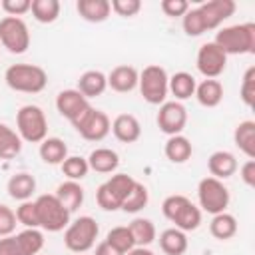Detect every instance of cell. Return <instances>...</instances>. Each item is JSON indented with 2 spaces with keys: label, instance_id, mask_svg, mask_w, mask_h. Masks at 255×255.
Returning <instances> with one entry per match:
<instances>
[{
  "label": "cell",
  "instance_id": "cell-1",
  "mask_svg": "<svg viewBox=\"0 0 255 255\" xmlns=\"http://www.w3.org/2000/svg\"><path fill=\"white\" fill-rule=\"evenodd\" d=\"M161 213L183 233L195 231L201 225V209L181 193L167 195L161 203Z\"/></svg>",
  "mask_w": 255,
  "mask_h": 255
},
{
  "label": "cell",
  "instance_id": "cell-37",
  "mask_svg": "<svg viewBox=\"0 0 255 255\" xmlns=\"http://www.w3.org/2000/svg\"><path fill=\"white\" fill-rule=\"evenodd\" d=\"M60 167H62V173H64L68 179H72V181L84 179V177L88 175V171H90L88 159L82 157V155H68V157L60 163Z\"/></svg>",
  "mask_w": 255,
  "mask_h": 255
},
{
  "label": "cell",
  "instance_id": "cell-4",
  "mask_svg": "<svg viewBox=\"0 0 255 255\" xmlns=\"http://www.w3.org/2000/svg\"><path fill=\"white\" fill-rule=\"evenodd\" d=\"M16 131L22 141L42 143L48 137V120L40 106L26 104L16 112Z\"/></svg>",
  "mask_w": 255,
  "mask_h": 255
},
{
  "label": "cell",
  "instance_id": "cell-39",
  "mask_svg": "<svg viewBox=\"0 0 255 255\" xmlns=\"http://www.w3.org/2000/svg\"><path fill=\"white\" fill-rule=\"evenodd\" d=\"M16 219L18 223H22L24 227H34V229H40V223H38V211H36V203L32 199L28 201H22L18 207H16Z\"/></svg>",
  "mask_w": 255,
  "mask_h": 255
},
{
  "label": "cell",
  "instance_id": "cell-29",
  "mask_svg": "<svg viewBox=\"0 0 255 255\" xmlns=\"http://www.w3.org/2000/svg\"><path fill=\"white\" fill-rule=\"evenodd\" d=\"M195 78L189 72H175L173 76H169V92L175 96V102H183L189 100L195 94Z\"/></svg>",
  "mask_w": 255,
  "mask_h": 255
},
{
  "label": "cell",
  "instance_id": "cell-11",
  "mask_svg": "<svg viewBox=\"0 0 255 255\" xmlns=\"http://www.w3.org/2000/svg\"><path fill=\"white\" fill-rule=\"evenodd\" d=\"M72 126L88 141H102L112 129V122H110L108 114L102 110H96L92 106L84 114H80L78 120L72 122Z\"/></svg>",
  "mask_w": 255,
  "mask_h": 255
},
{
  "label": "cell",
  "instance_id": "cell-43",
  "mask_svg": "<svg viewBox=\"0 0 255 255\" xmlns=\"http://www.w3.org/2000/svg\"><path fill=\"white\" fill-rule=\"evenodd\" d=\"M0 8L6 12V16H24L26 12H30L32 8V0H2Z\"/></svg>",
  "mask_w": 255,
  "mask_h": 255
},
{
  "label": "cell",
  "instance_id": "cell-2",
  "mask_svg": "<svg viewBox=\"0 0 255 255\" xmlns=\"http://www.w3.org/2000/svg\"><path fill=\"white\" fill-rule=\"evenodd\" d=\"M227 56H241V54H255V24L243 22L225 26L215 34L213 40Z\"/></svg>",
  "mask_w": 255,
  "mask_h": 255
},
{
  "label": "cell",
  "instance_id": "cell-15",
  "mask_svg": "<svg viewBox=\"0 0 255 255\" xmlns=\"http://www.w3.org/2000/svg\"><path fill=\"white\" fill-rule=\"evenodd\" d=\"M90 100L84 98L78 90H62L56 96V110L60 112L62 118H66L70 124L78 120L80 114H84L90 108Z\"/></svg>",
  "mask_w": 255,
  "mask_h": 255
},
{
  "label": "cell",
  "instance_id": "cell-45",
  "mask_svg": "<svg viewBox=\"0 0 255 255\" xmlns=\"http://www.w3.org/2000/svg\"><path fill=\"white\" fill-rule=\"evenodd\" d=\"M239 169V175L247 187H255V159H247Z\"/></svg>",
  "mask_w": 255,
  "mask_h": 255
},
{
  "label": "cell",
  "instance_id": "cell-9",
  "mask_svg": "<svg viewBox=\"0 0 255 255\" xmlns=\"http://www.w3.org/2000/svg\"><path fill=\"white\" fill-rule=\"evenodd\" d=\"M197 201H199V209H203L211 215H217L229 207L231 195L221 179L207 175L197 183Z\"/></svg>",
  "mask_w": 255,
  "mask_h": 255
},
{
  "label": "cell",
  "instance_id": "cell-12",
  "mask_svg": "<svg viewBox=\"0 0 255 255\" xmlns=\"http://www.w3.org/2000/svg\"><path fill=\"white\" fill-rule=\"evenodd\" d=\"M195 66L205 80H217L227 68V54L215 42H205L197 50Z\"/></svg>",
  "mask_w": 255,
  "mask_h": 255
},
{
  "label": "cell",
  "instance_id": "cell-24",
  "mask_svg": "<svg viewBox=\"0 0 255 255\" xmlns=\"http://www.w3.org/2000/svg\"><path fill=\"white\" fill-rule=\"evenodd\" d=\"M189 247L187 235L177 227H167L159 233V249L165 255H183Z\"/></svg>",
  "mask_w": 255,
  "mask_h": 255
},
{
  "label": "cell",
  "instance_id": "cell-30",
  "mask_svg": "<svg viewBox=\"0 0 255 255\" xmlns=\"http://www.w3.org/2000/svg\"><path fill=\"white\" fill-rule=\"evenodd\" d=\"M129 233L133 237V243L135 247H147L155 241L157 237V231H155V225L151 219H145V217H135L129 225Z\"/></svg>",
  "mask_w": 255,
  "mask_h": 255
},
{
  "label": "cell",
  "instance_id": "cell-32",
  "mask_svg": "<svg viewBox=\"0 0 255 255\" xmlns=\"http://www.w3.org/2000/svg\"><path fill=\"white\" fill-rule=\"evenodd\" d=\"M22 151V139L16 129L0 124V159H12Z\"/></svg>",
  "mask_w": 255,
  "mask_h": 255
},
{
  "label": "cell",
  "instance_id": "cell-38",
  "mask_svg": "<svg viewBox=\"0 0 255 255\" xmlns=\"http://www.w3.org/2000/svg\"><path fill=\"white\" fill-rule=\"evenodd\" d=\"M181 26H183V32H185L187 36H191V38H197V36H201L203 32H207L199 8H189V10L181 16Z\"/></svg>",
  "mask_w": 255,
  "mask_h": 255
},
{
  "label": "cell",
  "instance_id": "cell-18",
  "mask_svg": "<svg viewBox=\"0 0 255 255\" xmlns=\"http://www.w3.org/2000/svg\"><path fill=\"white\" fill-rule=\"evenodd\" d=\"M239 163L235 159V155L231 151H225V149H219V151H213L207 159V169L211 173V177L215 179H227L231 175H235Z\"/></svg>",
  "mask_w": 255,
  "mask_h": 255
},
{
  "label": "cell",
  "instance_id": "cell-25",
  "mask_svg": "<svg viewBox=\"0 0 255 255\" xmlns=\"http://www.w3.org/2000/svg\"><path fill=\"white\" fill-rule=\"evenodd\" d=\"M195 100L203 108H217L223 100V84L219 80H203L195 86Z\"/></svg>",
  "mask_w": 255,
  "mask_h": 255
},
{
  "label": "cell",
  "instance_id": "cell-5",
  "mask_svg": "<svg viewBox=\"0 0 255 255\" xmlns=\"http://www.w3.org/2000/svg\"><path fill=\"white\" fill-rule=\"evenodd\" d=\"M98 233H100L98 221L90 215H82L70 221V225L64 229V245L68 251L82 255L96 245Z\"/></svg>",
  "mask_w": 255,
  "mask_h": 255
},
{
  "label": "cell",
  "instance_id": "cell-10",
  "mask_svg": "<svg viewBox=\"0 0 255 255\" xmlns=\"http://www.w3.org/2000/svg\"><path fill=\"white\" fill-rule=\"evenodd\" d=\"M30 30L22 18L4 16L0 20V46L10 54H24L30 48Z\"/></svg>",
  "mask_w": 255,
  "mask_h": 255
},
{
  "label": "cell",
  "instance_id": "cell-36",
  "mask_svg": "<svg viewBox=\"0 0 255 255\" xmlns=\"http://www.w3.org/2000/svg\"><path fill=\"white\" fill-rule=\"evenodd\" d=\"M147 201H149V191H147V187H145L143 183L135 181L133 187H131V191L128 193L124 205H122V211H126V213H137V211H141V209L147 205Z\"/></svg>",
  "mask_w": 255,
  "mask_h": 255
},
{
  "label": "cell",
  "instance_id": "cell-7",
  "mask_svg": "<svg viewBox=\"0 0 255 255\" xmlns=\"http://www.w3.org/2000/svg\"><path fill=\"white\" fill-rule=\"evenodd\" d=\"M34 203H36V211H38L40 229L50 231V233H58L70 225L72 213L58 201V197L54 193H42L34 199Z\"/></svg>",
  "mask_w": 255,
  "mask_h": 255
},
{
  "label": "cell",
  "instance_id": "cell-17",
  "mask_svg": "<svg viewBox=\"0 0 255 255\" xmlns=\"http://www.w3.org/2000/svg\"><path fill=\"white\" fill-rule=\"evenodd\" d=\"M118 141L122 143H133L141 137V126L139 120L131 114H120L114 118L112 122V129H110Z\"/></svg>",
  "mask_w": 255,
  "mask_h": 255
},
{
  "label": "cell",
  "instance_id": "cell-33",
  "mask_svg": "<svg viewBox=\"0 0 255 255\" xmlns=\"http://www.w3.org/2000/svg\"><path fill=\"white\" fill-rule=\"evenodd\" d=\"M16 241L22 255H38L44 247V233L40 229L26 227L20 233H16Z\"/></svg>",
  "mask_w": 255,
  "mask_h": 255
},
{
  "label": "cell",
  "instance_id": "cell-8",
  "mask_svg": "<svg viewBox=\"0 0 255 255\" xmlns=\"http://www.w3.org/2000/svg\"><path fill=\"white\" fill-rule=\"evenodd\" d=\"M135 179L128 173H114L108 177L96 191V201L104 211H118L122 209L128 193L131 191Z\"/></svg>",
  "mask_w": 255,
  "mask_h": 255
},
{
  "label": "cell",
  "instance_id": "cell-16",
  "mask_svg": "<svg viewBox=\"0 0 255 255\" xmlns=\"http://www.w3.org/2000/svg\"><path fill=\"white\" fill-rule=\"evenodd\" d=\"M137 80H139V72L133 66L122 64L108 74V88H112L118 94H128L137 88Z\"/></svg>",
  "mask_w": 255,
  "mask_h": 255
},
{
  "label": "cell",
  "instance_id": "cell-31",
  "mask_svg": "<svg viewBox=\"0 0 255 255\" xmlns=\"http://www.w3.org/2000/svg\"><path fill=\"white\" fill-rule=\"evenodd\" d=\"M209 233L219 241H227V239L235 237V233H237V219L227 211L217 213L211 217Z\"/></svg>",
  "mask_w": 255,
  "mask_h": 255
},
{
  "label": "cell",
  "instance_id": "cell-22",
  "mask_svg": "<svg viewBox=\"0 0 255 255\" xmlns=\"http://www.w3.org/2000/svg\"><path fill=\"white\" fill-rule=\"evenodd\" d=\"M86 159H88L90 169L96 173H116V169L120 165L118 151H114L110 147H96Z\"/></svg>",
  "mask_w": 255,
  "mask_h": 255
},
{
  "label": "cell",
  "instance_id": "cell-44",
  "mask_svg": "<svg viewBox=\"0 0 255 255\" xmlns=\"http://www.w3.org/2000/svg\"><path fill=\"white\" fill-rule=\"evenodd\" d=\"M189 2L187 0H163L161 2V12L169 18H179L189 10Z\"/></svg>",
  "mask_w": 255,
  "mask_h": 255
},
{
  "label": "cell",
  "instance_id": "cell-20",
  "mask_svg": "<svg viewBox=\"0 0 255 255\" xmlns=\"http://www.w3.org/2000/svg\"><path fill=\"white\" fill-rule=\"evenodd\" d=\"M84 98H98L108 90V76L100 70H86L78 78V88H76Z\"/></svg>",
  "mask_w": 255,
  "mask_h": 255
},
{
  "label": "cell",
  "instance_id": "cell-23",
  "mask_svg": "<svg viewBox=\"0 0 255 255\" xmlns=\"http://www.w3.org/2000/svg\"><path fill=\"white\" fill-rule=\"evenodd\" d=\"M58 201L70 211L74 213L78 207H82L84 203V187L80 185V181H72V179H66L62 181L58 187H56V193Z\"/></svg>",
  "mask_w": 255,
  "mask_h": 255
},
{
  "label": "cell",
  "instance_id": "cell-48",
  "mask_svg": "<svg viewBox=\"0 0 255 255\" xmlns=\"http://www.w3.org/2000/svg\"><path fill=\"white\" fill-rule=\"evenodd\" d=\"M126 255H155L151 249H147V247H133L131 251H128Z\"/></svg>",
  "mask_w": 255,
  "mask_h": 255
},
{
  "label": "cell",
  "instance_id": "cell-6",
  "mask_svg": "<svg viewBox=\"0 0 255 255\" xmlns=\"http://www.w3.org/2000/svg\"><path fill=\"white\" fill-rule=\"evenodd\" d=\"M169 76L159 64H149L139 72L137 88L141 98L151 106H161L169 94Z\"/></svg>",
  "mask_w": 255,
  "mask_h": 255
},
{
  "label": "cell",
  "instance_id": "cell-47",
  "mask_svg": "<svg viewBox=\"0 0 255 255\" xmlns=\"http://www.w3.org/2000/svg\"><path fill=\"white\" fill-rule=\"evenodd\" d=\"M94 255H122V253H120V251H116L108 241H102V243H98V245H96Z\"/></svg>",
  "mask_w": 255,
  "mask_h": 255
},
{
  "label": "cell",
  "instance_id": "cell-46",
  "mask_svg": "<svg viewBox=\"0 0 255 255\" xmlns=\"http://www.w3.org/2000/svg\"><path fill=\"white\" fill-rule=\"evenodd\" d=\"M0 255H22L18 241H16V235L0 237Z\"/></svg>",
  "mask_w": 255,
  "mask_h": 255
},
{
  "label": "cell",
  "instance_id": "cell-34",
  "mask_svg": "<svg viewBox=\"0 0 255 255\" xmlns=\"http://www.w3.org/2000/svg\"><path fill=\"white\" fill-rule=\"evenodd\" d=\"M32 16L40 24H52L60 16V2L58 0H32L30 8Z\"/></svg>",
  "mask_w": 255,
  "mask_h": 255
},
{
  "label": "cell",
  "instance_id": "cell-40",
  "mask_svg": "<svg viewBox=\"0 0 255 255\" xmlns=\"http://www.w3.org/2000/svg\"><path fill=\"white\" fill-rule=\"evenodd\" d=\"M239 96L247 108H253V104H255V66H249L245 70L241 88H239Z\"/></svg>",
  "mask_w": 255,
  "mask_h": 255
},
{
  "label": "cell",
  "instance_id": "cell-21",
  "mask_svg": "<svg viewBox=\"0 0 255 255\" xmlns=\"http://www.w3.org/2000/svg\"><path fill=\"white\" fill-rule=\"evenodd\" d=\"M6 191L12 199L16 201H28L34 191H36V179L32 173H26V171H20V173H14L8 183H6Z\"/></svg>",
  "mask_w": 255,
  "mask_h": 255
},
{
  "label": "cell",
  "instance_id": "cell-41",
  "mask_svg": "<svg viewBox=\"0 0 255 255\" xmlns=\"http://www.w3.org/2000/svg\"><path fill=\"white\" fill-rule=\"evenodd\" d=\"M16 213L14 209H10L8 205L0 203V237H6V235H14V229H16Z\"/></svg>",
  "mask_w": 255,
  "mask_h": 255
},
{
  "label": "cell",
  "instance_id": "cell-13",
  "mask_svg": "<svg viewBox=\"0 0 255 255\" xmlns=\"http://www.w3.org/2000/svg\"><path fill=\"white\" fill-rule=\"evenodd\" d=\"M155 124L159 131H163L167 137L169 135H179L185 129L187 124V110L181 102H163L159 106V112L155 116Z\"/></svg>",
  "mask_w": 255,
  "mask_h": 255
},
{
  "label": "cell",
  "instance_id": "cell-35",
  "mask_svg": "<svg viewBox=\"0 0 255 255\" xmlns=\"http://www.w3.org/2000/svg\"><path fill=\"white\" fill-rule=\"evenodd\" d=\"M104 241H108L116 251H120L122 255H126L128 251H131L133 247H135V243H133V237H131V233H129V227L128 225H118V227H112L110 231H108V235H106V239Z\"/></svg>",
  "mask_w": 255,
  "mask_h": 255
},
{
  "label": "cell",
  "instance_id": "cell-27",
  "mask_svg": "<svg viewBox=\"0 0 255 255\" xmlns=\"http://www.w3.org/2000/svg\"><path fill=\"white\" fill-rule=\"evenodd\" d=\"M163 153L171 163H185L191 153H193V145L185 135H169L165 145H163Z\"/></svg>",
  "mask_w": 255,
  "mask_h": 255
},
{
  "label": "cell",
  "instance_id": "cell-42",
  "mask_svg": "<svg viewBox=\"0 0 255 255\" xmlns=\"http://www.w3.org/2000/svg\"><path fill=\"white\" fill-rule=\"evenodd\" d=\"M110 6L122 18H131L141 10V2L139 0H112Z\"/></svg>",
  "mask_w": 255,
  "mask_h": 255
},
{
  "label": "cell",
  "instance_id": "cell-3",
  "mask_svg": "<svg viewBox=\"0 0 255 255\" xmlns=\"http://www.w3.org/2000/svg\"><path fill=\"white\" fill-rule=\"evenodd\" d=\"M4 82L14 92L40 94L48 86V74L36 64H12L4 72Z\"/></svg>",
  "mask_w": 255,
  "mask_h": 255
},
{
  "label": "cell",
  "instance_id": "cell-28",
  "mask_svg": "<svg viewBox=\"0 0 255 255\" xmlns=\"http://www.w3.org/2000/svg\"><path fill=\"white\" fill-rule=\"evenodd\" d=\"M38 153H40V159L44 163H48V165H60L68 157V145L60 137H46L40 143Z\"/></svg>",
  "mask_w": 255,
  "mask_h": 255
},
{
  "label": "cell",
  "instance_id": "cell-26",
  "mask_svg": "<svg viewBox=\"0 0 255 255\" xmlns=\"http://www.w3.org/2000/svg\"><path fill=\"white\" fill-rule=\"evenodd\" d=\"M233 143L243 151L249 159H255V122L245 120L239 122L233 129Z\"/></svg>",
  "mask_w": 255,
  "mask_h": 255
},
{
  "label": "cell",
  "instance_id": "cell-19",
  "mask_svg": "<svg viewBox=\"0 0 255 255\" xmlns=\"http://www.w3.org/2000/svg\"><path fill=\"white\" fill-rule=\"evenodd\" d=\"M76 10H78L82 20L92 22V24H102L112 14L110 0H78Z\"/></svg>",
  "mask_w": 255,
  "mask_h": 255
},
{
  "label": "cell",
  "instance_id": "cell-14",
  "mask_svg": "<svg viewBox=\"0 0 255 255\" xmlns=\"http://www.w3.org/2000/svg\"><path fill=\"white\" fill-rule=\"evenodd\" d=\"M201 16H203V22H205V28L207 30H215L219 28L227 18H231L237 10V4L233 0H209V2H203L197 6Z\"/></svg>",
  "mask_w": 255,
  "mask_h": 255
}]
</instances>
